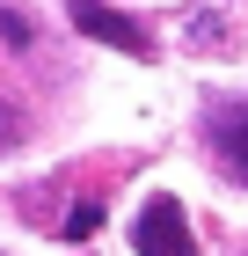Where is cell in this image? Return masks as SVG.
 I'll use <instances>...</instances> for the list:
<instances>
[{
  "label": "cell",
  "instance_id": "obj_1",
  "mask_svg": "<svg viewBox=\"0 0 248 256\" xmlns=\"http://www.w3.org/2000/svg\"><path fill=\"white\" fill-rule=\"evenodd\" d=\"M132 249H139V256H197L190 220H183V198H175V190H153L146 205H139V220H132Z\"/></svg>",
  "mask_w": 248,
  "mask_h": 256
},
{
  "label": "cell",
  "instance_id": "obj_2",
  "mask_svg": "<svg viewBox=\"0 0 248 256\" xmlns=\"http://www.w3.org/2000/svg\"><path fill=\"white\" fill-rule=\"evenodd\" d=\"M66 15H73V30H80V37L110 44V52H132V59H153V37L139 30V22H124L117 8H102V0H73Z\"/></svg>",
  "mask_w": 248,
  "mask_h": 256
},
{
  "label": "cell",
  "instance_id": "obj_3",
  "mask_svg": "<svg viewBox=\"0 0 248 256\" xmlns=\"http://www.w3.org/2000/svg\"><path fill=\"white\" fill-rule=\"evenodd\" d=\"M212 154L234 183H248V102H219L212 110Z\"/></svg>",
  "mask_w": 248,
  "mask_h": 256
},
{
  "label": "cell",
  "instance_id": "obj_4",
  "mask_svg": "<svg viewBox=\"0 0 248 256\" xmlns=\"http://www.w3.org/2000/svg\"><path fill=\"white\" fill-rule=\"evenodd\" d=\"M95 227H102V198H80L73 212H66V242H88Z\"/></svg>",
  "mask_w": 248,
  "mask_h": 256
},
{
  "label": "cell",
  "instance_id": "obj_5",
  "mask_svg": "<svg viewBox=\"0 0 248 256\" xmlns=\"http://www.w3.org/2000/svg\"><path fill=\"white\" fill-rule=\"evenodd\" d=\"M0 37L15 44V52H29V37H37V30H29V15H15V8H0Z\"/></svg>",
  "mask_w": 248,
  "mask_h": 256
},
{
  "label": "cell",
  "instance_id": "obj_6",
  "mask_svg": "<svg viewBox=\"0 0 248 256\" xmlns=\"http://www.w3.org/2000/svg\"><path fill=\"white\" fill-rule=\"evenodd\" d=\"M22 132V118H15V110H7V102H0V146H7V139H15Z\"/></svg>",
  "mask_w": 248,
  "mask_h": 256
}]
</instances>
